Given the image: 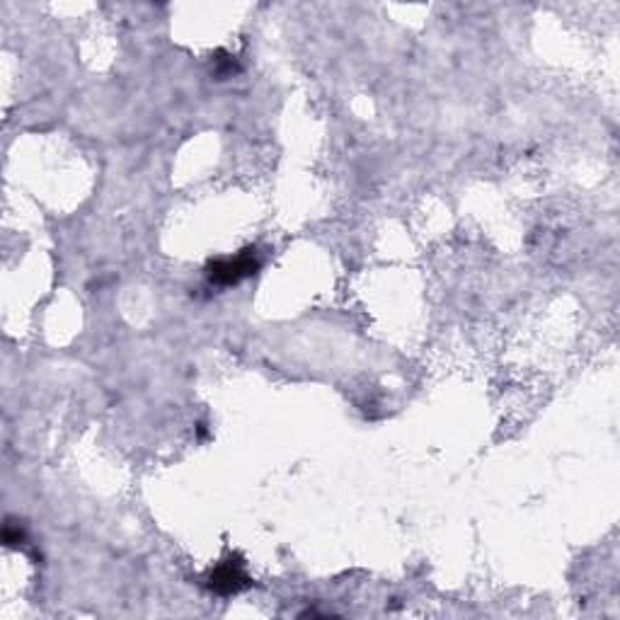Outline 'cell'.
I'll return each mask as SVG.
<instances>
[{
  "mask_svg": "<svg viewBox=\"0 0 620 620\" xmlns=\"http://www.w3.org/2000/svg\"><path fill=\"white\" fill-rule=\"evenodd\" d=\"M257 269H260V260H257L255 250H243L233 260L211 262L209 269H206V277L216 286H233L257 274Z\"/></svg>",
  "mask_w": 620,
  "mask_h": 620,
  "instance_id": "1",
  "label": "cell"
},
{
  "mask_svg": "<svg viewBox=\"0 0 620 620\" xmlns=\"http://www.w3.org/2000/svg\"><path fill=\"white\" fill-rule=\"evenodd\" d=\"M250 577L248 572H245V562L240 558H235V555H231V558H226L223 562H218V565L211 570L209 579H206V587H209L214 594H221V596H233V594H240L243 589L250 587Z\"/></svg>",
  "mask_w": 620,
  "mask_h": 620,
  "instance_id": "2",
  "label": "cell"
},
{
  "mask_svg": "<svg viewBox=\"0 0 620 620\" xmlns=\"http://www.w3.org/2000/svg\"><path fill=\"white\" fill-rule=\"evenodd\" d=\"M3 541L8 548H20V545L27 543V531L20 524L8 519V524L3 528Z\"/></svg>",
  "mask_w": 620,
  "mask_h": 620,
  "instance_id": "3",
  "label": "cell"
}]
</instances>
